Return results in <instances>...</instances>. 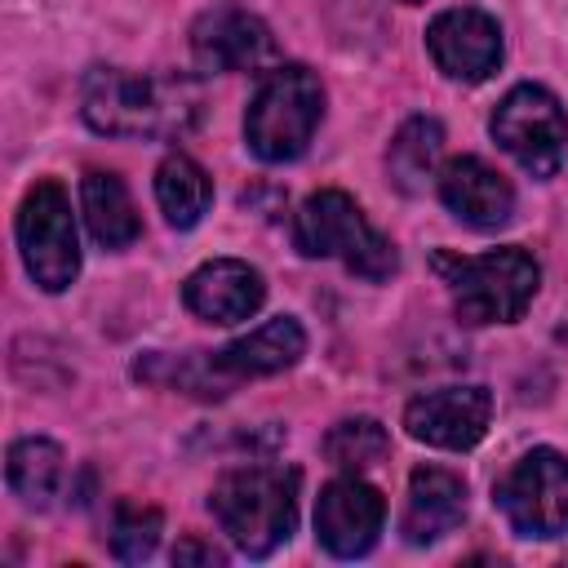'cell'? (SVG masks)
<instances>
[{"label":"cell","mask_w":568,"mask_h":568,"mask_svg":"<svg viewBox=\"0 0 568 568\" xmlns=\"http://www.w3.org/2000/svg\"><path fill=\"white\" fill-rule=\"evenodd\" d=\"M204 93L178 71L89 67L80 80V115L106 138H182L200 124Z\"/></svg>","instance_id":"6da1fadb"},{"label":"cell","mask_w":568,"mask_h":568,"mask_svg":"<svg viewBox=\"0 0 568 568\" xmlns=\"http://www.w3.org/2000/svg\"><path fill=\"white\" fill-rule=\"evenodd\" d=\"M297 488L302 475L293 466H235L213 484L209 510L240 555L266 559L297 528Z\"/></svg>","instance_id":"7a4b0ae2"},{"label":"cell","mask_w":568,"mask_h":568,"mask_svg":"<svg viewBox=\"0 0 568 568\" xmlns=\"http://www.w3.org/2000/svg\"><path fill=\"white\" fill-rule=\"evenodd\" d=\"M435 271L444 275L448 293H453L457 320L475 324V328L479 324H515L541 284V266L519 244L488 248L479 257H444L439 253Z\"/></svg>","instance_id":"3957f363"},{"label":"cell","mask_w":568,"mask_h":568,"mask_svg":"<svg viewBox=\"0 0 568 568\" xmlns=\"http://www.w3.org/2000/svg\"><path fill=\"white\" fill-rule=\"evenodd\" d=\"M324 120V84L311 67L297 62H280L266 71V80L257 84L248 111H244V142L257 160L266 164H284L297 160L315 129Z\"/></svg>","instance_id":"277c9868"},{"label":"cell","mask_w":568,"mask_h":568,"mask_svg":"<svg viewBox=\"0 0 568 568\" xmlns=\"http://www.w3.org/2000/svg\"><path fill=\"white\" fill-rule=\"evenodd\" d=\"M293 244L302 257H337L359 280L395 275V244L364 217L346 191H315L293 213Z\"/></svg>","instance_id":"5b68a950"},{"label":"cell","mask_w":568,"mask_h":568,"mask_svg":"<svg viewBox=\"0 0 568 568\" xmlns=\"http://www.w3.org/2000/svg\"><path fill=\"white\" fill-rule=\"evenodd\" d=\"M18 248L27 275L44 293H62L80 275V235L71 217V200L58 182H36L18 204Z\"/></svg>","instance_id":"8992f818"},{"label":"cell","mask_w":568,"mask_h":568,"mask_svg":"<svg viewBox=\"0 0 568 568\" xmlns=\"http://www.w3.org/2000/svg\"><path fill=\"white\" fill-rule=\"evenodd\" d=\"M488 129L497 146L532 178H550L568 155V115L546 84H515L497 102Z\"/></svg>","instance_id":"52a82bcc"},{"label":"cell","mask_w":568,"mask_h":568,"mask_svg":"<svg viewBox=\"0 0 568 568\" xmlns=\"http://www.w3.org/2000/svg\"><path fill=\"white\" fill-rule=\"evenodd\" d=\"M497 510L519 537L568 532V457L555 448L524 453L493 488Z\"/></svg>","instance_id":"ba28073f"},{"label":"cell","mask_w":568,"mask_h":568,"mask_svg":"<svg viewBox=\"0 0 568 568\" xmlns=\"http://www.w3.org/2000/svg\"><path fill=\"white\" fill-rule=\"evenodd\" d=\"M191 53L200 71H262V67H280V49L271 27L240 9V4H217L204 9L191 27Z\"/></svg>","instance_id":"9c48e42d"},{"label":"cell","mask_w":568,"mask_h":568,"mask_svg":"<svg viewBox=\"0 0 568 568\" xmlns=\"http://www.w3.org/2000/svg\"><path fill=\"white\" fill-rule=\"evenodd\" d=\"M386 524V501L382 493L359 479V475H342L333 484L320 488V501H315V537L328 555L337 559H355V555H368L377 546V532Z\"/></svg>","instance_id":"30bf717a"},{"label":"cell","mask_w":568,"mask_h":568,"mask_svg":"<svg viewBox=\"0 0 568 568\" xmlns=\"http://www.w3.org/2000/svg\"><path fill=\"white\" fill-rule=\"evenodd\" d=\"M426 49L430 62L462 84H479L501 67V27L484 9H444L426 27Z\"/></svg>","instance_id":"8fae6325"},{"label":"cell","mask_w":568,"mask_h":568,"mask_svg":"<svg viewBox=\"0 0 568 568\" xmlns=\"http://www.w3.org/2000/svg\"><path fill=\"white\" fill-rule=\"evenodd\" d=\"M488 417H493V395L484 386H439V390H422L417 399H408L404 430L417 444L462 453L484 439Z\"/></svg>","instance_id":"7c38bea8"},{"label":"cell","mask_w":568,"mask_h":568,"mask_svg":"<svg viewBox=\"0 0 568 568\" xmlns=\"http://www.w3.org/2000/svg\"><path fill=\"white\" fill-rule=\"evenodd\" d=\"M182 302L191 315H200L209 324H240V320L257 315V306L266 302V280L257 266H248L240 257H213L186 275Z\"/></svg>","instance_id":"4fadbf2b"},{"label":"cell","mask_w":568,"mask_h":568,"mask_svg":"<svg viewBox=\"0 0 568 568\" xmlns=\"http://www.w3.org/2000/svg\"><path fill=\"white\" fill-rule=\"evenodd\" d=\"M435 186H439L444 209H448L457 222L475 226V231H497V226H506L510 213H515V186H510L488 160H479V155H457V160H448V164L439 169Z\"/></svg>","instance_id":"5bb4252c"},{"label":"cell","mask_w":568,"mask_h":568,"mask_svg":"<svg viewBox=\"0 0 568 568\" xmlns=\"http://www.w3.org/2000/svg\"><path fill=\"white\" fill-rule=\"evenodd\" d=\"M306 355V333L293 315H275L266 324H257L253 333L226 342L222 351L209 355L217 382H244V377H271L293 368Z\"/></svg>","instance_id":"9a60e30c"},{"label":"cell","mask_w":568,"mask_h":568,"mask_svg":"<svg viewBox=\"0 0 568 568\" xmlns=\"http://www.w3.org/2000/svg\"><path fill=\"white\" fill-rule=\"evenodd\" d=\"M466 515V484L444 466H417L408 475V497L399 515V532L408 546H430L453 532Z\"/></svg>","instance_id":"2e32d148"},{"label":"cell","mask_w":568,"mask_h":568,"mask_svg":"<svg viewBox=\"0 0 568 568\" xmlns=\"http://www.w3.org/2000/svg\"><path fill=\"white\" fill-rule=\"evenodd\" d=\"M80 209H84L89 235L102 248H129L142 235V217H138L133 195H129V186H124L120 173H106V169L84 173V182H80Z\"/></svg>","instance_id":"e0dca14e"},{"label":"cell","mask_w":568,"mask_h":568,"mask_svg":"<svg viewBox=\"0 0 568 568\" xmlns=\"http://www.w3.org/2000/svg\"><path fill=\"white\" fill-rule=\"evenodd\" d=\"M62 475H67V457L53 439L44 435H27V439H13L9 444V457H4V479L13 488V497L22 506H53L58 488H62Z\"/></svg>","instance_id":"ac0fdd59"},{"label":"cell","mask_w":568,"mask_h":568,"mask_svg":"<svg viewBox=\"0 0 568 568\" xmlns=\"http://www.w3.org/2000/svg\"><path fill=\"white\" fill-rule=\"evenodd\" d=\"M439 155H444V129L430 115H413L395 129L386 146V173L404 195L426 191L430 178H439Z\"/></svg>","instance_id":"d6986e66"},{"label":"cell","mask_w":568,"mask_h":568,"mask_svg":"<svg viewBox=\"0 0 568 568\" xmlns=\"http://www.w3.org/2000/svg\"><path fill=\"white\" fill-rule=\"evenodd\" d=\"M155 200H160V213H164L169 226L191 231L209 213V204H213V182H209V173L191 155L173 151L155 169Z\"/></svg>","instance_id":"ffe728a7"},{"label":"cell","mask_w":568,"mask_h":568,"mask_svg":"<svg viewBox=\"0 0 568 568\" xmlns=\"http://www.w3.org/2000/svg\"><path fill=\"white\" fill-rule=\"evenodd\" d=\"M386 453H390V435L377 417H346L324 435V457L337 470H351V475L377 466Z\"/></svg>","instance_id":"44dd1931"},{"label":"cell","mask_w":568,"mask_h":568,"mask_svg":"<svg viewBox=\"0 0 568 568\" xmlns=\"http://www.w3.org/2000/svg\"><path fill=\"white\" fill-rule=\"evenodd\" d=\"M160 510L155 506H133V501H120L115 515H111V555L124 559V564H138L146 559L155 546H160Z\"/></svg>","instance_id":"7402d4cb"},{"label":"cell","mask_w":568,"mask_h":568,"mask_svg":"<svg viewBox=\"0 0 568 568\" xmlns=\"http://www.w3.org/2000/svg\"><path fill=\"white\" fill-rule=\"evenodd\" d=\"M173 564H222V550L217 546H204L195 537H182L173 546Z\"/></svg>","instance_id":"603a6c76"},{"label":"cell","mask_w":568,"mask_h":568,"mask_svg":"<svg viewBox=\"0 0 568 568\" xmlns=\"http://www.w3.org/2000/svg\"><path fill=\"white\" fill-rule=\"evenodd\" d=\"M404 4H417V0H404Z\"/></svg>","instance_id":"cb8c5ba5"}]
</instances>
